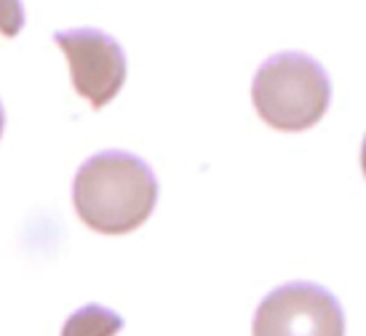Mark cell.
Instances as JSON below:
<instances>
[{"instance_id": "obj_1", "label": "cell", "mask_w": 366, "mask_h": 336, "mask_svg": "<svg viewBox=\"0 0 366 336\" xmlns=\"http://www.w3.org/2000/svg\"><path fill=\"white\" fill-rule=\"evenodd\" d=\"M72 203L86 227L102 235H126L150 219L158 203V179L142 158L104 150L78 168Z\"/></svg>"}, {"instance_id": "obj_2", "label": "cell", "mask_w": 366, "mask_h": 336, "mask_svg": "<svg viewBox=\"0 0 366 336\" xmlns=\"http://www.w3.org/2000/svg\"><path fill=\"white\" fill-rule=\"evenodd\" d=\"M257 115L278 131H307L332 102V81L324 64L302 51H281L259 64L252 83Z\"/></svg>"}, {"instance_id": "obj_3", "label": "cell", "mask_w": 366, "mask_h": 336, "mask_svg": "<svg viewBox=\"0 0 366 336\" xmlns=\"http://www.w3.org/2000/svg\"><path fill=\"white\" fill-rule=\"evenodd\" d=\"M252 331L254 336H345V312L324 285L295 280L259 302Z\"/></svg>"}, {"instance_id": "obj_4", "label": "cell", "mask_w": 366, "mask_h": 336, "mask_svg": "<svg viewBox=\"0 0 366 336\" xmlns=\"http://www.w3.org/2000/svg\"><path fill=\"white\" fill-rule=\"evenodd\" d=\"M54 43L67 56L72 88L94 110H102L118 96L126 81V54L115 38L94 27H78L54 32Z\"/></svg>"}, {"instance_id": "obj_5", "label": "cell", "mask_w": 366, "mask_h": 336, "mask_svg": "<svg viewBox=\"0 0 366 336\" xmlns=\"http://www.w3.org/2000/svg\"><path fill=\"white\" fill-rule=\"evenodd\" d=\"M123 328V317L110 307L86 305L75 310L61 328V336H115Z\"/></svg>"}, {"instance_id": "obj_6", "label": "cell", "mask_w": 366, "mask_h": 336, "mask_svg": "<svg viewBox=\"0 0 366 336\" xmlns=\"http://www.w3.org/2000/svg\"><path fill=\"white\" fill-rule=\"evenodd\" d=\"M24 30V3L21 0H0V35L16 38Z\"/></svg>"}, {"instance_id": "obj_7", "label": "cell", "mask_w": 366, "mask_h": 336, "mask_svg": "<svg viewBox=\"0 0 366 336\" xmlns=\"http://www.w3.org/2000/svg\"><path fill=\"white\" fill-rule=\"evenodd\" d=\"M361 168H364V176H366V136H364V144H361Z\"/></svg>"}, {"instance_id": "obj_8", "label": "cell", "mask_w": 366, "mask_h": 336, "mask_svg": "<svg viewBox=\"0 0 366 336\" xmlns=\"http://www.w3.org/2000/svg\"><path fill=\"white\" fill-rule=\"evenodd\" d=\"M3 128H6V112H3V104H0V136H3Z\"/></svg>"}]
</instances>
